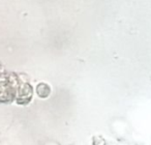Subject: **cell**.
<instances>
[{
    "instance_id": "cell-1",
    "label": "cell",
    "mask_w": 151,
    "mask_h": 145,
    "mask_svg": "<svg viewBox=\"0 0 151 145\" xmlns=\"http://www.w3.org/2000/svg\"><path fill=\"white\" fill-rule=\"evenodd\" d=\"M2 79H5V78H2V77H1V76H0V81H1V80H2Z\"/></svg>"
}]
</instances>
